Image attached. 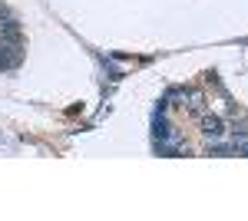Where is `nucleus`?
Returning a JSON list of instances; mask_svg holds the SVG:
<instances>
[{"mask_svg": "<svg viewBox=\"0 0 248 221\" xmlns=\"http://www.w3.org/2000/svg\"><path fill=\"white\" fill-rule=\"evenodd\" d=\"M202 132L209 135V139H215V135H222V119L218 116H202Z\"/></svg>", "mask_w": 248, "mask_h": 221, "instance_id": "f257e3e1", "label": "nucleus"}, {"mask_svg": "<svg viewBox=\"0 0 248 221\" xmlns=\"http://www.w3.org/2000/svg\"><path fill=\"white\" fill-rule=\"evenodd\" d=\"M202 103H205V99H202V92H192V103H189L192 109H195V112H202Z\"/></svg>", "mask_w": 248, "mask_h": 221, "instance_id": "f03ea898", "label": "nucleus"}]
</instances>
